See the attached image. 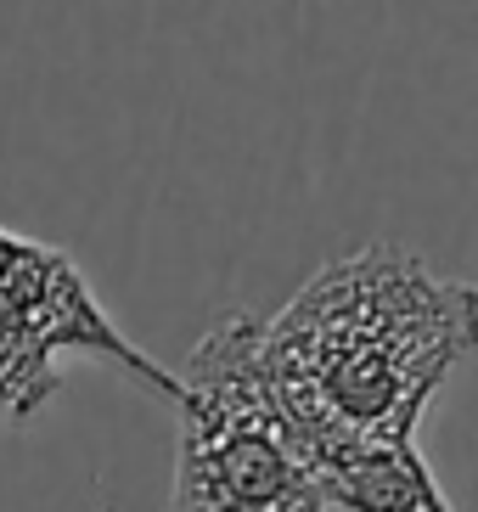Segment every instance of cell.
I'll return each mask as SVG.
<instances>
[{
  "mask_svg": "<svg viewBox=\"0 0 478 512\" xmlns=\"http://www.w3.org/2000/svg\"><path fill=\"white\" fill-rule=\"evenodd\" d=\"M259 332L265 321L237 310L180 366V512H315L310 451L265 372Z\"/></svg>",
  "mask_w": 478,
  "mask_h": 512,
  "instance_id": "cell-2",
  "label": "cell"
},
{
  "mask_svg": "<svg viewBox=\"0 0 478 512\" xmlns=\"http://www.w3.org/2000/svg\"><path fill=\"white\" fill-rule=\"evenodd\" d=\"M62 355L119 366L130 383L169 406H180L186 394V377L164 372L147 349L124 338L62 248L0 226V422H29L57 394Z\"/></svg>",
  "mask_w": 478,
  "mask_h": 512,
  "instance_id": "cell-3",
  "label": "cell"
},
{
  "mask_svg": "<svg viewBox=\"0 0 478 512\" xmlns=\"http://www.w3.org/2000/svg\"><path fill=\"white\" fill-rule=\"evenodd\" d=\"M445 490L417 451V434L355 439L315 462V512H445Z\"/></svg>",
  "mask_w": 478,
  "mask_h": 512,
  "instance_id": "cell-4",
  "label": "cell"
},
{
  "mask_svg": "<svg viewBox=\"0 0 478 512\" xmlns=\"http://www.w3.org/2000/svg\"><path fill=\"white\" fill-rule=\"evenodd\" d=\"M259 349L315 473L338 445L417 434L439 383L478 349V287L372 242L321 265L265 321Z\"/></svg>",
  "mask_w": 478,
  "mask_h": 512,
  "instance_id": "cell-1",
  "label": "cell"
}]
</instances>
